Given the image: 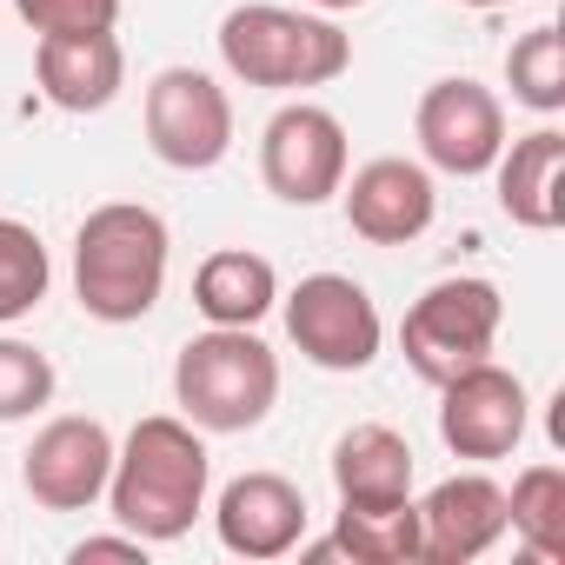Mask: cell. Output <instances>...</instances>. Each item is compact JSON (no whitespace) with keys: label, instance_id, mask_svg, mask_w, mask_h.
<instances>
[{"label":"cell","instance_id":"7a4b0ae2","mask_svg":"<svg viewBox=\"0 0 565 565\" xmlns=\"http://www.w3.org/2000/svg\"><path fill=\"white\" fill-rule=\"evenodd\" d=\"M173 233L147 200H107L74 233V300L100 327H134L167 294Z\"/></svg>","mask_w":565,"mask_h":565},{"label":"cell","instance_id":"cb8c5ba5","mask_svg":"<svg viewBox=\"0 0 565 565\" xmlns=\"http://www.w3.org/2000/svg\"><path fill=\"white\" fill-rule=\"evenodd\" d=\"M34 34H100L120 21V0H14Z\"/></svg>","mask_w":565,"mask_h":565},{"label":"cell","instance_id":"7c38bea8","mask_svg":"<svg viewBox=\"0 0 565 565\" xmlns=\"http://www.w3.org/2000/svg\"><path fill=\"white\" fill-rule=\"evenodd\" d=\"M340 206L366 246H413L439 220V186H433L426 160L380 153V160L353 167V180H340Z\"/></svg>","mask_w":565,"mask_h":565},{"label":"cell","instance_id":"2e32d148","mask_svg":"<svg viewBox=\"0 0 565 565\" xmlns=\"http://www.w3.org/2000/svg\"><path fill=\"white\" fill-rule=\"evenodd\" d=\"M492 186H499V213L512 226L558 233L565 226V134L532 127V134L505 140L499 160H492Z\"/></svg>","mask_w":565,"mask_h":565},{"label":"cell","instance_id":"6da1fadb","mask_svg":"<svg viewBox=\"0 0 565 565\" xmlns=\"http://www.w3.org/2000/svg\"><path fill=\"white\" fill-rule=\"evenodd\" d=\"M206 486H213L206 433L193 419H180V413H147L114 446L107 512L120 519V532H134L147 545H173L206 512Z\"/></svg>","mask_w":565,"mask_h":565},{"label":"cell","instance_id":"8992f818","mask_svg":"<svg viewBox=\"0 0 565 565\" xmlns=\"http://www.w3.org/2000/svg\"><path fill=\"white\" fill-rule=\"evenodd\" d=\"M279 307H287V340L320 373H366L386 347V320L353 273H307L294 294H279Z\"/></svg>","mask_w":565,"mask_h":565},{"label":"cell","instance_id":"d6986e66","mask_svg":"<svg viewBox=\"0 0 565 565\" xmlns=\"http://www.w3.org/2000/svg\"><path fill=\"white\" fill-rule=\"evenodd\" d=\"M300 558H353V565H413L419 558V505L393 499V505H340L327 539H300Z\"/></svg>","mask_w":565,"mask_h":565},{"label":"cell","instance_id":"484cf974","mask_svg":"<svg viewBox=\"0 0 565 565\" xmlns=\"http://www.w3.org/2000/svg\"><path fill=\"white\" fill-rule=\"evenodd\" d=\"M313 14H353V8H366V0H307Z\"/></svg>","mask_w":565,"mask_h":565},{"label":"cell","instance_id":"ba28073f","mask_svg":"<svg viewBox=\"0 0 565 565\" xmlns=\"http://www.w3.org/2000/svg\"><path fill=\"white\" fill-rule=\"evenodd\" d=\"M259 180L287 206H327L347 180V120L320 100H287L259 134Z\"/></svg>","mask_w":565,"mask_h":565},{"label":"cell","instance_id":"603a6c76","mask_svg":"<svg viewBox=\"0 0 565 565\" xmlns=\"http://www.w3.org/2000/svg\"><path fill=\"white\" fill-rule=\"evenodd\" d=\"M54 360L14 333H0V426H14V419H34L41 406H54Z\"/></svg>","mask_w":565,"mask_h":565},{"label":"cell","instance_id":"44dd1931","mask_svg":"<svg viewBox=\"0 0 565 565\" xmlns=\"http://www.w3.org/2000/svg\"><path fill=\"white\" fill-rule=\"evenodd\" d=\"M505 87H512V100H519L525 114H539V120H552V114L565 107V41H558L552 21L525 28V34L505 47Z\"/></svg>","mask_w":565,"mask_h":565},{"label":"cell","instance_id":"277c9868","mask_svg":"<svg viewBox=\"0 0 565 565\" xmlns=\"http://www.w3.org/2000/svg\"><path fill=\"white\" fill-rule=\"evenodd\" d=\"M173 406L200 433H253L279 406V353L253 327H206L173 360Z\"/></svg>","mask_w":565,"mask_h":565},{"label":"cell","instance_id":"7402d4cb","mask_svg":"<svg viewBox=\"0 0 565 565\" xmlns=\"http://www.w3.org/2000/svg\"><path fill=\"white\" fill-rule=\"evenodd\" d=\"M54 287V259L41 246V233L28 220H8L0 213V327L28 320Z\"/></svg>","mask_w":565,"mask_h":565},{"label":"cell","instance_id":"52a82bcc","mask_svg":"<svg viewBox=\"0 0 565 565\" xmlns=\"http://www.w3.org/2000/svg\"><path fill=\"white\" fill-rule=\"evenodd\" d=\"M140 127L160 167L213 173L233 153V100L206 67H160L140 100Z\"/></svg>","mask_w":565,"mask_h":565},{"label":"cell","instance_id":"5bb4252c","mask_svg":"<svg viewBox=\"0 0 565 565\" xmlns=\"http://www.w3.org/2000/svg\"><path fill=\"white\" fill-rule=\"evenodd\" d=\"M419 505V558L426 565H472L505 539V486L492 472H452Z\"/></svg>","mask_w":565,"mask_h":565},{"label":"cell","instance_id":"9a60e30c","mask_svg":"<svg viewBox=\"0 0 565 565\" xmlns=\"http://www.w3.org/2000/svg\"><path fill=\"white\" fill-rule=\"evenodd\" d=\"M34 81L61 114H107L127 87V47L114 28L100 34H41Z\"/></svg>","mask_w":565,"mask_h":565},{"label":"cell","instance_id":"5b68a950","mask_svg":"<svg viewBox=\"0 0 565 565\" xmlns=\"http://www.w3.org/2000/svg\"><path fill=\"white\" fill-rule=\"evenodd\" d=\"M499 327H505V300H499L492 279H479V273L433 279L399 320V353L426 386H446L452 373L492 360Z\"/></svg>","mask_w":565,"mask_h":565},{"label":"cell","instance_id":"ffe728a7","mask_svg":"<svg viewBox=\"0 0 565 565\" xmlns=\"http://www.w3.org/2000/svg\"><path fill=\"white\" fill-rule=\"evenodd\" d=\"M505 532L539 558V565H565V466L539 459L512 479L505 492Z\"/></svg>","mask_w":565,"mask_h":565},{"label":"cell","instance_id":"4316f807","mask_svg":"<svg viewBox=\"0 0 565 565\" xmlns=\"http://www.w3.org/2000/svg\"><path fill=\"white\" fill-rule=\"evenodd\" d=\"M459 8H479V14H492V8H512V0H459Z\"/></svg>","mask_w":565,"mask_h":565},{"label":"cell","instance_id":"4fadbf2b","mask_svg":"<svg viewBox=\"0 0 565 565\" xmlns=\"http://www.w3.org/2000/svg\"><path fill=\"white\" fill-rule=\"evenodd\" d=\"M213 532L233 558H287L307 539V492L287 472H239L213 499Z\"/></svg>","mask_w":565,"mask_h":565},{"label":"cell","instance_id":"30bf717a","mask_svg":"<svg viewBox=\"0 0 565 565\" xmlns=\"http://www.w3.org/2000/svg\"><path fill=\"white\" fill-rule=\"evenodd\" d=\"M525 426H532L525 380L499 360H479L439 386V439L452 459H479V466L505 459V452H519Z\"/></svg>","mask_w":565,"mask_h":565},{"label":"cell","instance_id":"d4e9b609","mask_svg":"<svg viewBox=\"0 0 565 565\" xmlns=\"http://www.w3.org/2000/svg\"><path fill=\"white\" fill-rule=\"evenodd\" d=\"M67 558H74V565H87V558H127V565H147V539H134V532H100V539H81Z\"/></svg>","mask_w":565,"mask_h":565},{"label":"cell","instance_id":"8fae6325","mask_svg":"<svg viewBox=\"0 0 565 565\" xmlns=\"http://www.w3.org/2000/svg\"><path fill=\"white\" fill-rule=\"evenodd\" d=\"M114 433L87 413H61L34 433V446L21 452V486L41 512H87L107 499V472H114Z\"/></svg>","mask_w":565,"mask_h":565},{"label":"cell","instance_id":"e0dca14e","mask_svg":"<svg viewBox=\"0 0 565 565\" xmlns=\"http://www.w3.org/2000/svg\"><path fill=\"white\" fill-rule=\"evenodd\" d=\"M333 492L340 505H393L413 499V446L406 433L366 419L333 439Z\"/></svg>","mask_w":565,"mask_h":565},{"label":"cell","instance_id":"ac0fdd59","mask_svg":"<svg viewBox=\"0 0 565 565\" xmlns=\"http://www.w3.org/2000/svg\"><path fill=\"white\" fill-rule=\"evenodd\" d=\"M193 307L206 327H259L279 307V273L253 246H220L193 273Z\"/></svg>","mask_w":565,"mask_h":565},{"label":"cell","instance_id":"3957f363","mask_svg":"<svg viewBox=\"0 0 565 565\" xmlns=\"http://www.w3.org/2000/svg\"><path fill=\"white\" fill-rule=\"evenodd\" d=\"M220 67L246 87H333L353 67V41L333 14H307V8H279V0H246L220 21Z\"/></svg>","mask_w":565,"mask_h":565},{"label":"cell","instance_id":"9c48e42d","mask_svg":"<svg viewBox=\"0 0 565 565\" xmlns=\"http://www.w3.org/2000/svg\"><path fill=\"white\" fill-rule=\"evenodd\" d=\"M413 140L426 153L433 173H452V180H479L492 173L499 147H505V107L492 87L466 81V74H446L419 94L413 107Z\"/></svg>","mask_w":565,"mask_h":565}]
</instances>
